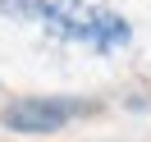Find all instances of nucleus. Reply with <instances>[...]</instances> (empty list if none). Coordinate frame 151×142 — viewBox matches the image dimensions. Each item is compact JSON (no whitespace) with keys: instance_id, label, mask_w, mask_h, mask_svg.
<instances>
[{"instance_id":"1","label":"nucleus","mask_w":151,"mask_h":142,"mask_svg":"<svg viewBox=\"0 0 151 142\" xmlns=\"http://www.w3.org/2000/svg\"><path fill=\"white\" fill-rule=\"evenodd\" d=\"M0 9L9 14V19L41 23L55 41H83V46H92V50L124 46V41L133 37L119 14L83 5V0H0Z\"/></svg>"},{"instance_id":"2","label":"nucleus","mask_w":151,"mask_h":142,"mask_svg":"<svg viewBox=\"0 0 151 142\" xmlns=\"http://www.w3.org/2000/svg\"><path fill=\"white\" fill-rule=\"evenodd\" d=\"M83 115H96V101H83V96H14L0 110V124L9 133H60Z\"/></svg>"}]
</instances>
